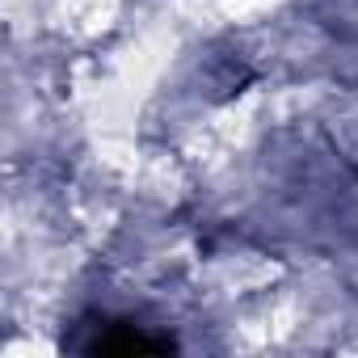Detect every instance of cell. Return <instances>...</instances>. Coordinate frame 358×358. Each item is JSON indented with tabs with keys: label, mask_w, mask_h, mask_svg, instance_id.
<instances>
[{
	"label": "cell",
	"mask_w": 358,
	"mask_h": 358,
	"mask_svg": "<svg viewBox=\"0 0 358 358\" xmlns=\"http://www.w3.org/2000/svg\"><path fill=\"white\" fill-rule=\"evenodd\" d=\"M89 350L93 354H152V350H173V341L169 337H148V333H139V329H114V333H97L93 341H89Z\"/></svg>",
	"instance_id": "1"
}]
</instances>
